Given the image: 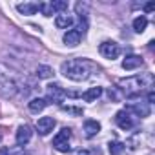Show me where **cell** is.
Here are the masks:
<instances>
[{
  "mask_svg": "<svg viewBox=\"0 0 155 155\" xmlns=\"http://www.w3.org/2000/svg\"><path fill=\"white\" fill-rule=\"evenodd\" d=\"M153 9H155V4H153V2H148V4L144 6V11H146V13H151Z\"/></svg>",
  "mask_w": 155,
  "mask_h": 155,
  "instance_id": "cell-23",
  "label": "cell"
},
{
  "mask_svg": "<svg viewBox=\"0 0 155 155\" xmlns=\"http://www.w3.org/2000/svg\"><path fill=\"white\" fill-rule=\"evenodd\" d=\"M64 99H66V91L58 84H49L46 88V102H49V104H62Z\"/></svg>",
  "mask_w": 155,
  "mask_h": 155,
  "instance_id": "cell-4",
  "label": "cell"
},
{
  "mask_svg": "<svg viewBox=\"0 0 155 155\" xmlns=\"http://www.w3.org/2000/svg\"><path fill=\"white\" fill-rule=\"evenodd\" d=\"M17 9L22 13V15H35L38 11V4H18Z\"/></svg>",
  "mask_w": 155,
  "mask_h": 155,
  "instance_id": "cell-16",
  "label": "cell"
},
{
  "mask_svg": "<svg viewBox=\"0 0 155 155\" xmlns=\"http://www.w3.org/2000/svg\"><path fill=\"white\" fill-rule=\"evenodd\" d=\"M71 24H73V18H71L69 15H58V17L55 18V26H57L58 29H68Z\"/></svg>",
  "mask_w": 155,
  "mask_h": 155,
  "instance_id": "cell-13",
  "label": "cell"
},
{
  "mask_svg": "<svg viewBox=\"0 0 155 155\" xmlns=\"http://www.w3.org/2000/svg\"><path fill=\"white\" fill-rule=\"evenodd\" d=\"M64 42H66L68 46H71V48L79 46V42H81V33L77 31V29H69V31L64 35Z\"/></svg>",
  "mask_w": 155,
  "mask_h": 155,
  "instance_id": "cell-10",
  "label": "cell"
},
{
  "mask_svg": "<svg viewBox=\"0 0 155 155\" xmlns=\"http://www.w3.org/2000/svg\"><path fill=\"white\" fill-rule=\"evenodd\" d=\"M99 51H101V55H102L104 58L113 60V58H117V57L120 55V46H119L117 42H113V40H106V42L101 44Z\"/></svg>",
  "mask_w": 155,
  "mask_h": 155,
  "instance_id": "cell-5",
  "label": "cell"
},
{
  "mask_svg": "<svg viewBox=\"0 0 155 155\" xmlns=\"http://www.w3.org/2000/svg\"><path fill=\"white\" fill-rule=\"evenodd\" d=\"M37 77L38 79H49V77H53V69L49 66H38L37 68Z\"/></svg>",
  "mask_w": 155,
  "mask_h": 155,
  "instance_id": "cell-18",
  "label": "cell"
},
{
  "mask_svg": "<svg viewBox=\"0 0 155 155\" xmlns=\"http://www.w3.org/2000/svg\"><path fill=\"white\" fill-rule=\"evenodd\" d=\"M140 66H142V58L137 57V55H128V57L122 60V68L128 69V71H131V69H135V68H140Z\"/></svg>",
  "mask_w": 155,
  "mask_h": 155,
  "instance_id": "cell-9",
  "label": "cell"
},
{
  "mask_svg": "<svg viewBox=\"0 0 155 155\" xmlns=\"http://www.w3.org/2000/svg\"><path fill=\"white\" fill-rule=\"evenodd\" d=\"M122 151H124V144L122 142H117V140L110 142V153L111 155H120Z\"/></svg>",
  "mask_w": 155,
  "mask_h": 155,
  "instance_id": "cell-20",
  "label": "cell"
},
{
  "mask_svg": "<svg viewBox=\"0 0 155 155\" xmlns=\"http://www.w3.org/2000/svg\"><path fill=\"white\" fill-rule=\"evenodd\" d=\"M90 62L88 60H82V58H73V60H68L62 64V73L64 77L75 81V82H81V81H86L90 77Z\"/></svg>",
  "mask_w": 155,
  "mask_h": 155,
  "instance_id": "cell-2",
  "label": "cell"
},
{
  "mask_svg": "<svg viewBox=\"0 0 155 155\" xmlns=\"http://www.w3.org/2000/svg\"><path fill=\"white\" fill-rule=\"evenodd\" d=\"M55 124H57V122H55L53 117H40V119L37 120V130H38L40 135H48L49 131H53Z\"/></svg>",
  "mask_w": 155,
  "mask_h": 155,
  "instance_id": "cell-7",
  "label": "cell"
},
{
  "mask_svg": "<svg viewBox=\"0 0 155 155\" xmlns=\"http://www.w3.org/2000/svg\"><path fill=\"white\" fill-rule=\"evenodd\" d=\"M99 131H101V122H97V120H86L84 122V133H86V137H95Z\"/></svg>",
  "mask_w": 155,
  "mask_h": 155,
  "instance_id": "cell-11",
  "label": "cell"
},
{
  "mask_svg": "<svg viewBox=\"0 0 155 155\" xmlns=\"http://www.w3.org/2000/svg\"><path fill=\"white\" fill-rule=\"evenodd\" d=\"M153 84V75L151 73H144V75H137V77H130L119 82V86L122 88V91L126 93V97H137L140 95V91L144 88H150Z\"/></svg>",
  "mask_w": 155,
  "mask_h": 155,
  "instance_id": "cell-1",
  "label": "cell"
},
{
  "mask_svg": "<svg viewBox=\"0 0 155 155\" xmlns=\"http://www.w3.org/2000/svg\"><path fill=\"white\" fill-rule=\"evenodd\" d=\"M146 26H148V18L142 17V15L133 20V29H135V33H142V31L146 29Z\"/></svg>",
  "mask_w": 155,
  "mask_h": 155,
  "instance_id": "cell-17",
  "label": "cell"
},
{
  "mask_svg": "<svg viewBox=\"0 0 155 155\" xmlns=\"http://www.w3.org/2000/svg\"><path fill=\"white\" fill-rule=\"evenodd\" d=\"M77 155H93V151H90V150H79Z\"/></svg>",
  "mask_w": 155,
  "mask_h": 155,
  "instance_id": "cell-24",
  "label": "cell"
},
{
  "mask_svg": "<svg viewBox=\"0 0 155 155\" xmlns=\"http://www.w3.org/2000/svg\"><path fill=\"white\" fill-rule=\"evenodd\" d=\"M0 155H9V150L2 146V148H0Z\"/></svg>",
  "mask_w": 155,
  "mask_h": 155,
  "instance_id": "cell-26",
  "label": "cell"
},
{
  "mask_svg": "<svg viewBox=\"0 0 155 155\" xmlns=\"http://www.w3.org/2000/svg\"><path fill=\"white\" fill-rule=\"evenodd\" d=\"M115 122H117V126H119L120 130H124V131H128V130L133 128V120H131V117H130V113H128L126 110H122V111H119V113L115 115Z\"/></svg>",
  "mask_w": 155,
  "mask_h": 155,
  "instance_id": "cell-6",
  "label": "cell"
},
{
  "mask_svg": "<svg viewBox=\"0 0 155 155\" xmlns=\"http://www.w3.org/2000/svg\"><path fill=\"white\" fill-rule=\"evenodd\" d=\"M64 111H68V113H73V115H82V110L81 108H62Z\"/></svg>",
  "mask_w": 155,
  "mask_h": 155,
  "instance_id": "cell-22",
  "label": "cell"
},
{
  "mask_svg": "<svg viewBox=\"0 0 155 155\" xmlns=\"http://www.w3.org/2000/svg\"><path fill=\"white\" fill-rule=\"evenodd\" d=\"M31 135H33V131H31L29 126H20L18 131H17V144H20V146L28 144L31 140Z\"/></svg>",
  "mask_w": 155,
  "mask_h": 155,
  "instance_id": "cell-8",
  "label": "cell"
},
{
  "mask_svg": "<svg viewBox=\"0 0 155 155\" xmlns=\"http://www.w3.org/2000/svg\"><path fill=\"white\" fill-rule=\"evenodd\" d=\"M28 106H29V111H31V113H40V111L48 106V102H46L44 99H33Z\"/></svg>",
  "mask_w": 155,
  "mask_h": 155,
  "instance_id": "cell-15",
  "label": "cell"
},
{
  "mask_svg": "<svg viewBox=\"0 0 155 155\" xmlns=\"http://www.w3.org/2000/svg\"><path fill=\"white\" fill-rule=\"evenodd\" d=\"M151 102H155V93L153 91L148 93V104H151Z\"/></svg>",
  "mask_w": 155,
  "mask_h": 155,
  "instance_id": "cell-25",
  "label": "cell"
},
{
  "mask_svg": "<svg viewBox=\"0 0 155 155\" xmlns=\"http://www.w3.org/2000/svg\"><path fill=\"white\" fill-rule=\"evenodd\" d=\"M51 6V11H58V13H64L68 9V2H64V0H53V2H49Z\"/></svg>",
  "mask_w": 155,
  "mask_h": 155,
  "instance_id": "cell-19",
  "label": "cell"
},
{
  "mask_svg": "<svg viewBox=\"0 0 155 155\" xmlns=\"http://www.w3.org/2000/svg\"><path fill=\"white\" fill-rule=\"evenodd\" d=\"M130 110L135 111L139 117H148V115H150V104H148V102H140V104L137 102V104H133Z\"/></svg>",
  "mask_w": 155,
  "mask_h": 155,
  "instance_id": "cell-14",
  "label": "cell"
},
{
  "mask_svg": "<svg viewBox=\"0 0 155 155\" xmlns=\"http://www.w3.org/2000/svg\"><path fill=\"white\" fill-rule=\"evenodd\" d=\"M38 9H40L46 17H51V15H53V11H51V6H49V4H38Z\"/></svg>",
  "mask_w": 155,
  "mask_h": 155,
  "instance_id": "cell-21",
  "label": "cell"
},
{
  "mask_svg": "<svg viewBox=\"0 0 155 155\" xmlns=\"http://www.w3.org/2000/svg\"><path fill=\"white\" fill-rule=\"evenodd\" d=\"M69 139H71V130L62 128V130L55 135V139H53V148L58 150V151H62V153H68V151L71 150Z\"/></svg>",
  "mask_w": 155,
  "mask_h": 155,
  "instance_id": "cell-3",
  "label": "cell"
},
{
  "mask_svg": "<svg viewBox=\"0 0 155 155\" xmlns=\"http://www.w3.org/2000/svg\"><path fill=\"white\" fill-rule=\"evenodd\" d=\"M102 95V88H90L86 93H82V99L86 101V102H93V101H97L99 97Z\"/></svg>",
  "mask_w": 155,
  "mask_h": 155,
  "instance_id": "cell-12",
  "label": "cell"
}]
</instances>
